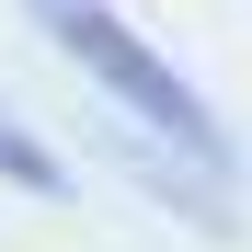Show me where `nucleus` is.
I'll list each match as a JSON object with an SVG mask.
<instances>
[{
  "label": "nucleus",
  "instance_id": "obj_1",
  "mask_svg": "<svg viewBox=\"0 0 252 252\" xmlns=\"http://www.w3.org/2000/svg\"><path fill=\"white\" fill-rule=\"evenodd\" d=\"M23 12L46 23V34H58V58H80V69H92L126 115L149 126V138H172L195 172H229V126H218V103H206L195 80L160 58L126 12H115V0H23Z\"/></svg>",
  "mask_w": 252,
  "mask_h": 252
},
{
  "label": "nucleus",
  "instance_id": "obj_2",
  "mask_svg": "<svg viewBox=\"0 0 252 252\" xmlns=\"http://www.w3.org/2000/svg\"><path fill=\"white\" fill-rule=\"evenodd\" d=\"M0 184H23V195H69V160L46 138H23L12 115H0Z\"/></svg>",
  "mask_w": 252,
  "mask_h": 252
}]
</instances>
